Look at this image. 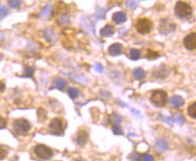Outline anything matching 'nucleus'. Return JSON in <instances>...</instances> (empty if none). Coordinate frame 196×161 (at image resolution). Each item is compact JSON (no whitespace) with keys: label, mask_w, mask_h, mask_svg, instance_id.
I'll return each instance as SVG.
<instances>
[{"label":"nucleus","mask_w":196,"mask_h":161,"mask_svg":"<svg viewBox=\"0 0 196 161\" xmlns=\"http://www.w3.org/2000/svg\"><path fill=\"white\" fill-rule=\"evenodd\" d=\"M94 69H95V70H96L97 72H99V73H102V72L104 71V69H103L102 65H101V64H99V63H96V64H95V65H94Z\"/></svg>","instance_id":"nucleus-36"},{"label":"nucleus","mask_w":196,"mask_h":161,"mask_svg":"<svg viewBox=\"0 0 196 161\" xmlns=\"http://www.w3.org/2000/svg\"><path fill=\"white\" fill-rule=\"evenodd\" d=\"M158 117L160 118V120L162 121H164V122H166V123H167V124H170V125H172L174 122H175V117H173V116H170V117H165V116H163V115H158Z\"/></svg>","instance_id":"nucleus-26"},{"label":"nucleus","mask_w":196,"mask_h":161,"mask_svg":"<svg viewBox=\"0 0 196 161\" xmlns=\"http://www.w3.org/2000/svg\"><path fill=\"white\" fill-rule=\"evenodd\" d=\"M114 121H115V122H116V124H119L121 121V117L119 116V115H117V114H114Z\"/></svg>","instance_id":"nucleus-40"},{"label":"nucleus","mask_w":196,"mask_h":161,"mask_svg":"<svg viewBox=\"0 0 196 161\" xmlns=\"http://www.w3.org/2000/svg\"><path fill=\"white\" fill-rule=\"evenodd\" d=\"M68 94H69L70 98L75 99L79 95V91H78V89H77L75 87H69V90H68Z\"/></svg>","instance_id":"nucleus-23"},{"label":"nucleus","mask_w":196,"mask_h":161,"mask_svg":"<svg viewBox=\"0 0 196 161\" xmlns=\"http://www.w3.org/2000/svg\"><path fill=\"white\" fill-rule=\"evenodd\" d=\"M3 59V55L0 54V59Z\"/></svg>","instance_id":"nucleus-41"},{"label":"nucleus","mask_w":196,"mask_h":161,"mask_svg":"<svg viewBox=\"0 0 196 161\" xmlns=\"http://www.w3.org/2000/svg\"><path fill=\"white\" fill-rule=\"evenodd\" d=\"M7 124V120H6L3 116H0V129H4V128H6Z\"/></svg>","instance_id":"nucleus-34"},{"label":"nucleus","mask_w":196,"mask_h":161,"mask_svg":"<svg viewBox=\"0 0 196 161\" xmlns=\"http://www.w3.org/2000/svg\"><path fill=\"white\" fill-rule=\"evenodd\" d=\"M7 152H8V149H7V147L0 145V160L6 158V157L7 155Z\"/></svg>","instance_id":"nucleus-28"},{"label":"nucleus","mask_w":196,"mask_h":161,"mask_svg":"<svg viewBox=\"0 0 196 161\" xmlns=\"http://www.w3.org/2000/svg\"><path fill=\"white\" fill-rule=\"evenodd\" d=\"M88 141V133L85 130H80L76 137V142L78 146L84 147Z\"/></svg>","instance_id":"nucleus-9"},{"label":"nucleus","mask_w":196,"mask_h":161,"mask_svg":"<svg viewBox=\"0 0 196 161\" xmlns=\"http://www.w3.org/2000/svg\"><path fill=\"white\" fill-rule=\"evenodd\" d=\"M170 102V105H172V107L177 109V108H180L182 107L184 105V98L182 97V96L180 95H174L172 96V97L170 98L169 100Z\"/></svg>","instance_id":"nucleus-10"},{"label":"nucleus","mask_w":196,"mask_h":161,"mask_svg":"<svg viewBox=\"0 0 196 161\" xmlns=\"http://www.w3.org/2000/svg\"><path fill=\"white\" fill-rule=\"evenodd\" d=\"M52 13V6L48 4L46 5L41 11V16L42 17H49Z\"/></svg>","instance_id":"nucleus-19"},{"label":"nucleus","mask_w":196,"mask_h":161,"mask_svg":"<svg viewBox=\"0 0 196 161\" xmlns=\"http://www.w3.org/2000/svg\"><path fill=\"white\" fill-rule=\"evenodd\" d=\"M126 6L129 8V9H135L138 6L137 2L134 1H127L126 2Z\"/></svg>","instance_id":"nucleus-32"},{"label":"nucleus","mask_w":196,"mask_h":161,"mask_svg":"<svg viewBox=\"0 0 196 161\" xmlns=\"http://www.w3.org/2000/svg\"><path fill=\"white\" fill-rule=\"evenodd\" d=\"M175 121H176L178 124L182 125L184 122V117L183 114H178L175 117Z\"/></svg>","instance_id":"nucleus-31"},{"label":"nucleus","mask_w":196,"mask_h":161,"mask_svg":"<svg viewBox=\"0 0 196 161\" xmlns=\"http://www.w3.org/2000/svg\"><path fill=\"white\" fill-rule=\"evenodd\" d=\"M159 56H160V54H159V52L157 51V50H150V49H148V50H147L146 58H147L148 59H157Z\"/></svg>","instance_id":"nucleus-20"},{"label":"nucleus","mask_w":196,"mask_h":161,"mask_svg":"<svg viewBox=\"0 0 196 161\" xmlns=\"http://www.w3.org/2000/svg\"><path fill=\"white\" fill-rule=\"evenodd\" d=\"M115 29L111 24H106L100 30V35L102 37H111L114 34Z\"/></svg>","instance_id":"nucleus-11"},{"label":"nucleus","mask_w":196,"mask_h":161,"mask_svg":"<svg viewBox=\"0 0 196 161\" xmlns=\"http://www.w3.org/2000/svg\"><path fill=\"white\" fill-rule=\"evenodd\" d=\"M113 21L116 24H121L126 22L127 20V15L124 12H116L113 15Z\"/></svg>","instance_id":"nucleus-13"},{"label":"nucleus","mask_w":196,"mask_h":161,"mask_svg":"<svg viewBox=\"0 0 196 161\" xmlns=\"http://www.w3.org/2000/svg\"><path fill=\"white\" fill-rule=\"evenodd\" d=\"M34 73V70L31 68V67H25L24 69V72H23V77L25 78H32Z\"/></svg>","instance_id":"nucleus-27"},{"label":"nucleus","mask_w":196,"mask_h":161,"mask_svg":"<svg viewBox=\"0 0 196 161\" xmlns=\"http://www.w3.org/2000/svg\"><path fill=\"white\" fill-rule=\"evenodd\" d=\"M34 153L42 159H50L53 156V150L44 144H38L34 147Z\"/></svg>","instance_id":"nucleus-6"},{"label":"nucleus","mask_w":196,"mask_h":161,"mask_svg":"<svg viewBox=\"0 0 196 161\" xmlns=\"http://www.w3.org/2000/svg\"><path fill=\"white\" fill-rule=\"evenodd\" d=\"M187 111H188V114H189L192 119H195V118H196V103H195V102L192 103V104L188 106Z\"/></svg>","instance_id":"nucleus-21"},{"label":"nucleus","mask_w":196,"mask_h":161,"mask_svg":"<svg viewBox=\"0 0 196 161\" xmlns=\"http://www.w3.org/2000/svg\"><path fill=\"white\" fill-rule=\"evenodd\" d=\"M76 161H83V160H81V159H79V160H76Z\"/></svg>","instance_id":"nucleus-42"},{"label":"nucleus","mask_w":196,"mask_h":161,"mask_svg":"<svg viewBox=\"0 0 196 161\" xmlns=\"http://www.w3.org/2000/svg\"><path fill=\"white\" fill-rule=\"evenodd\" d=\"M167 77V69L159 68L155 72H153V78H156L163 79V78H165Z\"/></svg>","instance_id":"nucleus-15"},{"label":"nucleus","mask_w":196,"mask_h":161,"mask_svg":"<svg viewBox=\"0 0 196 161\" xmlns=\"http://www.w3.org/2000/svg\"><path fill=\"white\" fill-rule=\"evenodd\" d=\"M152 26H153L152 21L147 17L140 18L135 23V27L138 31V33H140V34H149L152 30Z\"/></svg>","instance_id":"nucleus-5"},{"label":"nucleus","mask_w":196,"mask_h":161,"mask_svg":"<svg viewBox=\"0 0 196 161\" xmlns=\"http://www.w3.org/2000/svg\"><path fill=\"white\" fill-rule=\"evenodd\" d=\"M108 51L112 56H118L121 55L122 52V45L121 43H113L109 46Z\"/></svg>","instance_id":"nucleus-12"},{"label":"nucleus","mask_w":196,"mask_h":161,"mask_svg":"<svg viewBox=\"0 0 196 161\" xmlns=\"http://www.w3.org/2000/svg\"><path fill=\"white\" fill-rule=\"evenodd\" d=\"M66 124L61 118H54L49 123V132L54 135H62Z\"/></svg>","instance_id":"nucleus-4"},{"label":"nucleus","mask_w":196,"mask_h":161,"mask_svg":"<svg viewBox=\"0 0 196 161\" xmlns=\"http://www.w3.org/2000/svg\"><path fill=\"white\" fill-rule=\"evenodd\" d=\"M140 155L139 153H132V156H130V159H132L133 161H140Z\"/></svg>","instance_id":"nucleus-35"},{"label":"nucleus","mask_w":196,"mask_h":161,"mask_svg":"<svg viewBox=\"0 0 196 161\" xmlns=\"http://www.w3.org/2000/svg\"><path fill=\"white\" fill-rule=\"evenodd\" d=\"M7 3H8V6L10 7L14 8V9L19 8L22 6V4H23V2L20 1V0H10V1H8Z\"/></svg>","instance_id":"nucleus-24"},{"label":"nucleus","mask_w":196,"mask_h":161,"mask_svg":"<svg viewBox=\"0 0 196 161\" xmlns=\"http://www.w3.org/2000/svg\"><path fill=\"white\" fill-rule=\"evenodd\" d=\"M112 129H113V132L115 135H121L122 134V129L120 126V124H114Z\"/></svg>","instance_id":"nucleus-29"},{"label":"nucleus","mask_w":196,"mask_h":161,"mask_svg":"<svg viewBox=\"0 0 196 161\" xmlns=\"http://www.w3.org/2000/svg\"><path fill=\"white\" fill-rule=\"evenodd\" d=\"M154 158L149 154H144L141 156V161H153Z\"/></svg>","instance_id":"nucleus-33"},{"label":"nucleus","mask_w":196,"mask_h":161,"mask_svg":"<svg viewBox=\"0 0 196 161\" xmlns=\"http://www.w3.org/2000/svg\"><path fill=\"white\" fill-rule=\"evenodd\" d=\"M5 89H6V85H5V83H4L3 81L0 80V93L4 92Z\"/></svg>","instance_id":"nucleus-38"},{"label":"nucleus","mask_w":196,"mask_h":161,"mask_svg":"<svg viewBox=\"0 0 196 161\" xmlns=\"http://www.w3.org/2000/svg\"><path fill=\"white\" fill-rule=\"evenodd\" d=\"M184 46L188 50H193L196 49V34L191 33L187 34L184 39Z\"/></svg>","instance_id":"nucleus-7"},{"label":"nucleus","mask_w":196,"mask_h":161,"mask_svg":"<svg viewBox=\"0 0 196 161\" xmlns=\"http://www.w3.org/2000/svg\"><path fill=\"white\" fill-rule=\"evenodd\" d=\"M176 29V24L173 23L170 21L167 20H164L159 26V31L162 34H170L173 33V31Z\"/></svg>","instance_id":"nucleus-8"},{"label":"nucleus","mask_w":196,"mask_h":161,"mask_svg":"<svg viewBox=\"0 0 196 161\" xmlns=\"http://www.w3.org/2000/svg\"><path fill=\"white\" fill-rule=\"evenodd\" d=\"M5 38H6L5 34H4V33H2V31H0V44H1L2 42H4Z\"/></svg>","instance_id":"nucleus-39"},{"label":"nucleus","mask_w":196,"mask_h":161,"mask_svg":"<svg viewBox=\"0 0 196 161\" xmlns=\"http://www.w3.org/2000/svg\"><path fill=\"white\" fill-rule=\"evenodd\" d=\"M155 146L159 151H165L168 147V143L163 139H157L155 141Z\"/></svg>","instance_id":"nucleus-14"},{"label":"nucleus","mask_w":196,"mask_h":161,"mask_svg":"<svg viewBox=\"0 0 196 161\" xmlns=\"http://www.w3.org/2000/svg\"><path fill=\"white\" fill-rule=\"evenodd\" d=\"M53 84H54V86H53L54 88H57V89H59V90H63L65 87L67 86L68 82L65 79H63V78H56L54 80Z\"/></svg>","instance_id":"nucleus-16"},{"label":"nucleus","mask_w":196,"mask_h":161,"mask_svg":"<svg viewBox=\"0 0 196 161\" xmlns=\"http://www.w3.org/2000/svg\"><path fill=\"white\" fill-rule=\"evenodd\" d=\"M175 14L180 19L189 18L192 14V8L190 4L183 1H178L175 6Z\"/></svg>","instance_id":"nucleus-2"},{"label":"nucleus","mask_w":196,"mask_h":161,"mask_svg":"<svg viewBox=\"0 0 196 161\" xmlns=\"http://www.w3.org/2000/svg\"><path fill=\"white\" fill-rule=\"evenodd\" d=\"M37 115H38V118L40 119V121H44L47 118V113H46L45 109H43L42 107H40L37 110Z\"/></svg>","instance_id":"nucleus-25"},{"label":"nucleus","mask_w":196,"mask_h":161,"mask_svg":"<svg viewBox=\"0 0 196 161\" xmlns=\"http://www.w3.org/2000/svg\"><path fill=\"white\" fill-rule=\"evenodd\" d=\"M7 15H8V10L7 9V7H0V18L3 19L6 16H7Z\"/></svg>","instance_id":"nucleus-30"},{"label":"nucleus","mask_w":196,"mask_h":161,"mask_svg":"<svg viewBox=\"0 0 196 161\" xmlns=\"http://www.w3.org/2000/svg\"><path fill=\"white\" fill-rule=\"evenodd\" d=\"M60 20H61L62 22H64V23H69V16H68V15H63L61 16Z\"/></svg>","instance_id":"nucleus-37"},{"label":"nucleus","mask_w":196,"mask_h":161,"mask_svg":"<svg viewBox=\"0 0 196 161\" xmlns=\"http://www.w3.org/2000/svg\"><path fill=\"white\" fill-rule=\"evenodd\" d=\"M12 126H13L14 131L17 134H25L31 129V122L28 120L24 119V118L15 119L13 121Z\"/></svg>","instance_id":"nucleus-3"},{"label":"nucleus","mask_w":196,"mask_h":161,"mask_svg":"<svg viewBox=\"0 0 196 161\" xmlns=\"http://www.w3.org/2000/svg\"><path fill=\"white\" fill-rule=\"evenodd\" d=\"M44 38L48 41V42H53L56 38V34L55 33L52 31V30H50V29H46L44 31Z\"/></svg>","instance_id":"nucleus-18"},{"label":"nucleus","mask_w":196,"mask_h":161,"mask_svg":"<svg viewBox=\"0 0 196 161\" xmlns=\"http://www.w3.org/2000/svg\"><path fill=\"white\" fill-rule=\"evenodd\" d=\"M129 57L133 60H138L140 58V51L138 49H130L129 50Z\"/></svg>","instance_id":"nucleus-22"},{"label":"nucleus","mask_w":196,"mask_h":161,"mask_svg":"<svg viewBox=\"0 0 196 161\" xmlns=\"http://www.w3.org/2000/svg\"><path fill=\"white\" fill-rule=\"evenodd\" d=\"M168 101L167 93L162 89L155 90L151 93L150 102L157 107H163L167 105Z\"/></svg>","instance_id":"nucleus-1"},{"label":"nucleus","mask_w":196,"mask_h":161,"mask_svg":"<svg viewBox=\"0 0 196 161\" xmlns=\"http://www.w3.org/2000/svg\"><path fill=\"white\" fill-rule=\"evenodd\" d=\"M133 76L137 80H143L146 78L147 74H146V72L143 69L137 68L133 70Z\"/></svg>","instance_id":"nucleus-17"}]
</instances>
